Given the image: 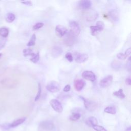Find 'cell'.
<instances>
[{"mask_svg": "<svg viewBox=\"0 0 131 131\" xmlns=\"http://www.w3.org/2000/svg\"><path fill=\"white\" fill-rule=\"evenodd\" d=\"M43 25H44V24H43V23L38 22L34 25V26L32 27V29L34 30H38V29L42 28L43 26Z\"/></svg>", "mask_w": 131, "mask_h": 131, "instance_id": "obj_29", "label": "cell"}, {"mask_svg": "<svg viewBox=\"0 0 131 131\" xmlns=\"http://www.w3.org/2000/svg\"><path fill=\"white\" fill-rule=\"evenodd\" d=\"M104 111L106 113L111 114H115L116 113V109L115 107L112 106H107L104 108Z\"/></svg>", "mask_w": 131, "mask_h": 131, "instance_id": "obj_22", "label": "cell"}, {"mask_svg": "<svg viewBox=\"0 0 131 131\" xmlns=\"http://www.w3.org/2000/svg\"><path fill=\"white\" fill-rule=\"evenodd\" d=\"M113 95L114 96L117 97L118 98L121 99H124L125 98V97L124 94L123 93V89H120L118 91L114 92L113 93Z\"/></svg>", "mask_w": 131, "mask_h": 131, "instance_id": "obj_20", "label": "cell"}, {"mask_svg": "<svg viewBox=\"0 0 131 131\" xmlns=\"http://www.w3.org/2000/svg\"><path fill=\"white\" fill-rule=\"evenodd\" d=\"M86 124L90 127H93L95 125H98L97 119L94 117H90L86 119L85 120Z\"/></svg>", "mask_w": 131, "mask_h": 131, "instance_id": "obj_16", "label": "cell"}, {"mask_svg": "<svg viewBox=\"0 0 131 131\" xmlns=\"http://www.w3.org/2000/svg\"><path fill=\"white\" fill-rule=\"evenodd\" d=\"M41 84L40 83H38V92L37 93V94L35 97V101H38L40 96H41Z\"/></svg>", "mask_w": 131, "mask_h": 131, "instance_id": "obj_27", "label": "cell"}, {"mask_svg": "<svg viewBox=\"0 0 131 131\" xmlns=\"http://www.w3.org/2000/svg\"><path fill=\"white\" fill-rule=\"evenodd\" d=\"M50 104L54 111L58 113H61L63 111V107L61 103L57 99H53L50 101Z\"/></svg>", "mask_w": 131, "mask_h": 131, "instance_id": "obj_5", "label": "cell"}, {"mask_svg": "<svg viewBox=\"0 0 131 131\" xmlns=\"http://www.w3.org/2000/svg\"><path fill=\"white\" fill-rule=\"evenodd\" d=\"M125 83L127 85H130L131 80H130V78L129 77L126 78V79H125Z\"/></svg>", "mask_w": 131, "mask_h": 131, "instance_id": "obj_39", "label": "cell"}, {"mask_svg": "<svg viewBox=\"0 0 131 131\" xmlns=\"http://www.w3.org/2000/svg\"><path fill=\"white\" fill-rule=\"evenodd\" d=\"M10 124H3L2 125V128L3 130L6 131L8 130V129H9L10 128Z\"/></svg>", "mask_w": 131, "mask_h": 131, "instance_id": "obj_35", "label": "cell"}, {"mask_svg": "<svg viewBox=\"0 0 131 131\" xmlns=\"http://www.w3.org/2000/svg\"><path fill=\"white\" fill-rule=\"evenodd\" d=\"M85 85V82L82 79H77L74 82V88L77 91H80Z\"/></svg>", "mask_w": 131, "mask_h": 131, "instance_id": "obj_13", "label": "cell"}, {"mask_svg": "<svg viewBox=\"0 0 131 131\" xmlns=\"http://www.w3.org/2000/svg\"><path fill=\"white\" fill-rule=\"evenodd\" d=\"M55 31L56 35L59 37H63L68 33L67 29L61 25H58L56 26Z\"/></svg>", "mask_w": 131, "mask_h": 131, "instance_id": "obj_9", "label": "cell"}, {"mask_svg": "<svg viewBox=\"0 0 131 131\" xmlns=\"http://www.w3.org/2000/svg\"><path fill=\"white\" fill-rule=\"evenodd\" d=\"M113 81V76L111 75H108L103 79H102L99 82V85L101 88H106L110 85Z\"/></svg>", "mask_w": 131, "mask_h": 131, "instance_id": "obj_7", "label": "cell"}, {"mask_svg": "<svg viewBox=\"0 0 131 131\" xmlns=\"http://www.w3.org/2000/svg\"><path fill=\"white\" fill-rule=\"evenodd\" d=\"M81 117V115L79 113H73L69 117V119L72 121H75L79 119Z\"/></svg>", "mask_w": 131, "mask_h": 131, "instance_id": "obj_25", "label": "cell"}, {"mask_svg": "<svg viewBox=\"0 0 131 131\" xmlns=\"http://www.w3.org/2000/svg\"><path fill=\"white\" fill-rule=\"evenodd\" d=\"M82 77L87 80L94 82L96 79V76L94 72L91 71H84L82 73Z\"/></svg>", "mask_w": 131, "mask_h": 131, "instance_id": "obj_6", "label": "cell"}, {"mask_svg": "<svg viewBox=\"0 0 131 131\" xmlns=\"http://www.w3.org/2000/svg\"><path fill=\"white\" fill-rule=\"evenodd\" d=\"M2 55V53H0V57H1Z\"/></svg>", "mask_w": 131, "mask_h": 131, "instance_id": "obj_41", "label": "cell"}, {"mask_svg": "<svg viewBox=\"0 0 131 131\" xmlns=\"http://www.w3.org/2000/svg\"><path fill=\"white\" fill-rule=\"evenodd\" d=\"M121 66L120 63L117 62L116 61H115L114 62H112V67L114 68V69H118L119 68L120 66Z\"/></svg>", "mask_w": 131, "mask_h": 131, "instance_id": "obj_34", "label": "cell"}, {"mask_svg": "<svg viewBox=\"0 0 131 131\" xmlns=\"http://www.w3.org/2000/svg\"><path fill=\"white\" fill-rule=\"evenodd\" d=\"M36 39V35H35V34H33L31 36V38H30V39L29 42L27 43V46H28V47L34 46V45H35Z\"/></svg>", "mask_w": 131, "mask_h": 131, "instance_id": "obj_26", "label": "cell"}, {"mask_svg": "<svg viewBox=\"0 0 131 131\" xmlns=\"http://www.w3.org/2000/svg\"><path fill=\"white\" fill-rule=\"evenodd\" d=\"M2 84L5 86L6 87H9V88H11V87H13L15 85V82L14 80L10 79V78H6L4 80H3L1 81Z\"/></svg>", "mask_w": 131, "mask_h": 131, "instance_id": "obj_17", "label": "cell"}, {"mask_svg": "<svg viewBox=\"0 0 131 131\" xmlns=\"http://www.w3.org/2000/svg\"><path fill=\"white\" fill-rule=\"evenodd\" d=\"M80 98L83 101L84 106L87 110L92 112L97 108L98 104L96 102L86 99L82 96H80Z\"/></svg>", "mask_w": 131, "mask_h": 131, "instance_id": "obj_1", "label": "cell"}, {"mask_svg": "<svg viewBox=\"0 0 131 131\" xmlns=\"http://www.w3.org/2000/svg\"><path fill=\"white\" fill-rule=\"evenodd\" d=\"M89 56L86 54H79L77 53L75 55V60L76 62L81 63L85 62L88 59Z\"/></svg>", "mask_w": 131, "mask_h": 131, "instance_id": "obj_12", "label": "cell"}, {"mask_svg": "<svg viewBox=\"0 0 131 131\" xmlns=\"http://www.w3.org/2000/svg\"><path fill=\"white\" fill-rule=\"evenodd\" d=\"M23 54L24 56H25V57L30 56L32 57L35 55V54L33 52L32 49L31 48L24 49L23 51Z\"/></svg>", "mask_w": 131, "mask_h": 131, "instance_id": "obj_21", "label": "cell"}, {"mask_svg": "<svg viewBox=\"0 0 131 131\" xmlns=\"http://www.w3.org/2000/svg\"><path fill=\"white\" fill-rule=\"evenodd\" d=\"M71 89V86L69 84H67L66 85L64 88H63V91L64 92H69Z\"/></svg>", "mask_w": 131, "mask_h": 131, "instance_id": "obj_37", "label": "cell"}, {"mask_svg": "<svg viewBox=\"0 0 131 131\" xmlns=\"http://www.w3.org/2000/svg\"><path fill=\"white\" fill-rule=\"evenodd\" d=\"M65 57L70 62H72L73 61V57L72 54L70 52H68L66 53V55H65Z\"/></svg>", "mask_w": 131, "mask_h": 131, "instance_id": "obj_31", "label": "cell"}, {"mask_svg": "<svg viewBox=\"0 0 131 131\" xmlns=\"http://www.w3.org/2000/svg\"><path fill=\"white\" fill-rule=\"evenodd\" d=\"M108 16L111 20L115 23L119 20V15L117 11L115 9L110 10L108 12Z\"/></svg>", "mask_w": 131, "mask_h": 131, "instance_id": "obj_15", "label": "cell"}, {"mask_svg": "<svg viewBox=\"0 0 131 131\" xmlns=\"http://www.w3.org/2000/svg\"><path fill=\"white\" fill-rule=\"evenodd\" d=\"M92 127L96 131H107L104 127L100 126V125H95Z\"/></svg>", "mask_w": 131, "mask_h": 131, "instance_id": "obj_30", "label": "cell"}, {"mask_svg": "<svg viewBox=\"0 0 131 131\" xmlns=\"http://www.w3.org/2000/svg\"><path fill=\"white\" fill-rule=\"evenodd\" d=\"M6 41L7 40L5 38H2L0 40V50L4 48L6 43Z\"/></svg>", "mask_w": 131, "mask_h": 131, "instance_id": "obj_33", "label": "cell"}, {"mask_svg": "<svg viewBox=\"0 0 131 131\" xmlns=\"http://www.w3.org/2000/svg\"><path fill=\"white\" fill-rule=\"evenodd\" d=\"M92 2L89 0H82L78 3V7L82 10H88L92 6Z\"/></svg>", "mask_w": 131, "mask_h": 131, "instance_id": "obj_11", "label": "cell"}, {"mask_svg": "<svg viewBox=\"0 0 131 131\" xmlns=\"http://www.w3.org/2000/svg\"><path fill=\"white\" fill-rule=\"evenodd\" d=\"M15 19V15L12 13H8L6 15V20L8 23H12Z\"/></svg>", "mask_w": 131, "mask_h": 131, "instance_id": "obj_23", "label": "cell"}, {"mask_svg": "<svg viewBox=\"0 0 131 131\" xmlns=\"http://www.w3.org/2000/svg\"><path fill=\"white\" fill-rule=\"evenodd\" d=\"M75 37L76 36L72 34L71 32L67 34L66 38H65V43H66L68 46H72L73 44H74V42L76 40Z\"/></svg>", "mask_w": 131, "mask_h": 131, "instance_id": "obj_14", "label": "cell"}, {"mask_svg": "<svg viewBox=\"0 0 131 131\" xmlns=\"http://www.w3.org/2000/svg\"><path fill=\"white\" fill-rule=\"evenodd\" d=\"M130 48H128L125 52V54L126 55V56L128 57L130 54Z\"/></svg>", "mask_w": 131, "mask_h": 131, "instance_id": "obj_40", "label": "cell"}, {"mask_svg": "<svg viewBox=\"0 0 131 131\" xmlns=\"http://www.w3.org/2000/svg\"><path fill=\"white\" fill-rule=\"evenodd\" d=\"M9 34V30L5 27H3L0 28V36L6 38L8 36Z\"/></svg>", "mask_w": 131, "mask_h": 131, "instance_id": "obj_24", "label": "cell"}, {"mask_svg": "<svg viewBox=\"0 0 131 131\" xmlns=\"http://www.w3.org/2000/svg\"><path fill=\"white\" fill-rule=\"evenodd\" d=\"M98 16V14L97 12L92 11L89 12L88 15L86 16V20L88 21H93L95 20Z\"/></svg>", "mask_w": 131, "mask_h": 131, "instance_id": "obj_18", "label": "cell"}, {"mask_svg": "<svg viewBox=\"0 0 131 131\" xmlns=\"http://www.w3.org/2000/svg\"><path fill=\"white\" fill-rule=\"evenodd\" d=\"M47 90L51 93H56L60 89V85L58 82L52 80L50 81L46 86Z\"/></svg>", "mask_w": 131, "mask_h": 131, "instance_id": "obj_2", "label": "cell"}, {"mask_svg": "<svg viewBox=\"0 0 131 131\" xmlns=\"http://www.w3.org/2000/svg\"><path fill=\"white\" fill-rule=\"evenodd\" d=\"M126 68L128 69V70L129 71H130V57H129V58L128 59V62L126 64Z\"/></svg>", "mask_w": 131, "mask_h": 131, "instance_id": "obj_38", "label": "cell"}, {"mask_svg": "<svg viewBox=\"0 0 131 131\" xmlns=\"http://www.w3.org/2000/svg\"><path fill=\"white\" fill-rule=\"evenodd\" d=\"M63 50L61 47L58 46H53L50 50V54L53 58H58L62 55Z\"/></svg>", "mask_w": 131, "mask_h": 131, "instance_id": "obj_8", "label": "cell"}, {"mask_svg": "<svg viewBox=\"0 0 131 131\" xmlns=\"http://www.w3.org/2000/svg\"><path fill=\"white\" fill-rule=\"evenodd\" d=\"M70 32L75 36H77L80 33L81 29L79 25L75 21H71L69 23Z\"/></svg>", "mask_w": 131, "mask_h": 131, "instance_id": "obj_4", "label": "cell"}, {"mask_svg": "<svg viewBox=\"0 0 131 131\" xmlns=\"http://www.w3.org/2000/svg\"><path fill=\"white\" fill-rule=\"evenodd\" d=\"M39 58H40L39 52H37V53L35 54V55L33 57H31V58L30 59V60L31 62H33V63H37V62L39 61Z\"/></svg>", "mask_w": 131, "mask_h": 131, "instance_id": "obj_28", "label": "cell"}, {"mask_svg": "<svg viewBox=\"0 0 131 131\" xmlns=\"http://www.w3.org/2000/svg\"><path fill=\"white\" fill-rule=\"evenodd\" d=\"M117 57L118 59L121 60H125L127 56L125 53H119L117 54Z\"/></svg>", "mask_w": 131, "mask_h": 131, "instance_id": "obj_32", "label": "cell"}, {"mask_svg": "<svg viewBox=\"0 0 131 131\" xmlns=\"http://www.w3.org/2000/svg\"><path fill=\"white\" fill-rule=\"evenodd\" d=\"M104 28V24L101 21H98L96 23V26H91L90 28L91 33L92 35H96L98 32L102 31Z\"/></svg>", "mask_w": 131, "mask_h": 131, "instance_id": "obj_3", "label": "cell"}, {"mask_svg": "<svg viewBox=\"0 0 131 131\" xmlns=\"http://www.w3.org/2000/svg\"><path fill=\"white\" fill-rule=\"evenodd\" d=\"M21 3L25 5H27L29 6H32V3L31 2V1H21Z\"/></svg>", "mask_w": 131, "mask_h": 131, "instance_id": "obj_36", "label": "cell"}, {"mask_svg": "<svg viewBox=\"0 0 131 131\" xmlns=\"http://www.w3.org/2000/svg\"><path fill=\"white\" fill-rule=\"evenodd\" d=\"M39 126L43 129L52 130L54 128L53 122L50 120H45L40 122Z\"/></svg>", "mask_w": 131, "mask_h": 131, "instance_id": "obj_10", "label": "cell"}, {"mask_svg": "<svg viewBox=\"0 0 131 131\" xmlns=\"http://www.w3.org/2000/svg\"><path fill=\"white\" fill-rule=\"evenodd\" d=\"M26 118H25V117L17 119L14 120L11 124H10V127H16V126L21 124L23 123H24L25 122V121L26 120Z\"/></svg>", "mask_w": 131, "mask_h": 131, "instance_id": "obj_19", "label": "cell"}]
</instances>
